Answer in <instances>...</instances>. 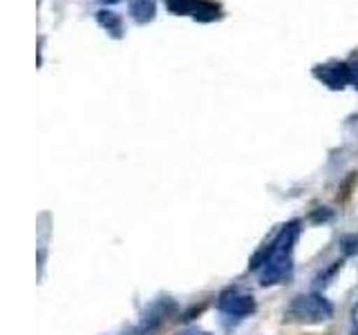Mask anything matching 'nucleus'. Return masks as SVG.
Here are the masks:
<instances>
[{
    "label": "nucleus",
    "instance_id": "obj_6",
    "mask_svg": "<svg viewBox=\"0 0 358 335\" xmlns=\"http://www.w3.org/2000/svg\"><path fill=\"white\" fill-rule=\"evenodd\" d=\"M132 14L137 16V20H148L155 14L152 0H134L132 3Z\"/></svg>",
    "mask_w": 358,
    "mask_h": 335
},
{
    "label": "nucleus",
    "instance_id": "obj_10",
    "mask_svg": "<svg viewBox=\"0 0 358 335\" xmlns=\"http://www.w3.org/2000/svg\"><path fill=\"white\" fill-rule=\"evenodd\" d=\"M350 70H352V83L358 87V65H354V67H350Z\"/></svg>",
    "mask_w": 358,
    "mask_h": 335
},
{
    "label": "nucleus",
    "instance_id": "obj_7",
    "mask_svg": "<svg viewBox=\"0 0 358 335\" xmlns=\"http://www.w3.org/2000/svg\"><path fill=\"white\" fill-rule=\"evenodd\" d=\"M195 18L199 20H213V18H217L220 16V7L215 3H206V0H201V3L197 5L195 9Z\"/></svg>",
    "mask_w": 358,
    "mask_h": 335
},
{
    "label": "nucleus",
    "instance_id": "obj_5",
    "mask_svg": "<svg viewBox=\"0 0 358 335\" xmlns=\"http://www.w3.org/2000/svg\"><path fill=\"white\" fill-rule=\"evenodd\" d=\"M201 0H166V5L175 14H195L197 5Z\"/></svg>",
    "mask_w": 358,
    "mask_h": 335
},
{
    "label": "nucleus",
    "instance_id": "obj_2",
    "mask_svg": "<svg viewBox=\"0 0 358 335\" xmlns=\"http://www.w3.org/2000/svg\"><path fill=\"white\" fill-rule=\"evenodd\" d=\"M285 315L289 320H296V322L320 324V322H327L334 315V306L324 295L307 293V295H298V297L291 299V304L287 306Z\"/></svg>",
    "mask_w": 358,
    "mask_h": 335
},
{
    "label": "nucleus",
    "instance_id": "obj_11",
    "mask_svg": "<svg viewBox=\"0 0 358 335\" xmlns=\"http://www.w3.org/2000/svg\"><path fill=\"white\" fill-rule=\"evenodd\" d=\"M352 318H354V324H356V329H358V306H354V311H352Z\"/></svg>",
    "mask_w": 358,
    "mask_h": 335
},
{
    "label": "nucleus",
    "instance_id": "obj_8",
    "mask_svg": "<svg viewBox=\"0 0 358 335\" xmlns=\"http://www.w3.org/2000/svg\"><path fill=\"white\" fill-rule=\"evenodd\" d=\"M345 255H358V234H345L341 239Z\"/></svg>",
    "mask_w": 358,
    "mask_h": 335
},
{
    "label": "nucleus",
    "instance_id": "obj_4",
    "mask_svg": "<svg viewBox=\"0 0 358 335\" xmlns=\"http://www.w3.org/2000/svg\"><path fill=\"white\" fill-rule=\"evenodd\" d=\"M324 83L329 87L338 89V87H345L347 83L352 81V70L347 65H324L322 70L316 72Z\"/></svg>",
    "mask_w": 358,
    "mask_h": 335
},
{
    "label": "nucleus",
    "instance_id": "obj_1",
    "mask_svg": "<svg viewBox=\"0 0 358 335\" xmlns=\"http://www.w3.org/2000/svg\"><path fill=\"white\" fill-rule=\"evenodd\" d=\"M300 234V221H291L287 226H282L275 234V239L262 248L253 257L251 268L262 266V273H260V284L262 286H273L280 284L285 277H289L291 268H294V246L296 239Z\"/></svg>",
    "mask_w": 358,
    "mask_h": 335
},
{
    "label": "nucleus",
    "instance_id": "obj_9",
    "mask_svg": "<svg viewBox=\"0 0 358 335\" xmlns=\"http://www.w3.org/2000/svg\"><path fill=\"white\" fill-rule=\"evenodd\" d=\"M179 335H210L208 331H201V329H186L184 333H179Z\"/></svg>",
    "mask_w": 358,
    "mask_h": 335
},
{
    "label": "nucleus",
    "instance_id": "obj_3",
    "mask_svg": "<svg viewBox=\"0 0 358 335\" xmlns=\"http://www.w3.org/2000/svg\"><path fill=\"white\" fill-rule=\"evenodd\" d=\"M217 306L231 318H246L255 311V299L253 295L240 293V290H227V293H222Z\"/></svg>",
    "mask_w": 358,
    "mask_h": 335
},
{
    "label": "nucleus",
    "instance_id": "obj_12",
    "mask_svg": "<svg viewBox=\"0 0 358 335\" xmlns=\"http://www.w3.org/2000/svg\"><path fill=\"white\" fill-rule=\"evenodd\" d=\"M108 3H117V0H108Z\"/></svg>",
    "mask_w": 358,
    "mask_h": 335
}]
</instances>
